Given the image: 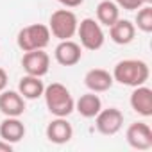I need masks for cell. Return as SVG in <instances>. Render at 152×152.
<instances>
[{
  "label": "cell",
  "instance_id": "6da1fadb",
  "mask_svg": "<svg viewBox=\"0 0 152 152\" xmlns=\"http://www.w3.org/2000/svg\"><path fill=\"white\" fill-rule=\"evenodd\" d=\"M113 81L120 83L122 86L136 88L148 81V64L141 59H122L113 68Z\"/></svg>",
  "mask_w": 152,
  "mask_h": 152
},
{
  "label": "cell",
  "instance_id": "7a4b0ae2",
  "mask_svg": "<svg viewBox=\"0 0 152 152\" xmlns=\"http://www.w3.org/2000/svg\"><path fill=\"white\" fill-rule=\"evenodd\" d=\"M43 99H45V106H47L48 113L54 116L66 118L75 111V100H73L70 90L61 83H52V84L45 86Z\"/></svg>",
  "mask_w": 152,
  "mask_h": 152
},
{
  "label": "cell",
  "instance_id": "3957f363",
  "mask_svg": "<svg viewBox=\"0 0 152 152\" xmlns=\"http://www.w3.org/2000/svg\"><path fill=\"white\" fill-rule=\"evenodd\" d=\"M50 31L48 25L43 23H32L18 31L16 34V45L22 52H31V50H41L47 48L50 43Z\"/></svg>",
  "mask_w": 152,
  "mask_h": 152
},
{
  "label": "cell",
  "instance_id": "277c9868",
  "mask_svg": "<svg viewBox=\"0 0 152 152\" xmlns=\"http://www.w3.org/2000/svg\"><path fill=\"white\" fill-rule=\"evenodd\" d=\"M77 25H79V20L75 16V13L66 9V7L54 11L50 15V18H48V31L59 41L72 39L75 34H77Z\"/></svg>",
  "mask_w": 152,
  "mask_h": 152
},
{
  "label": "cell",
  "instance_id": "5b68a950",
  "mask_svg": "<svg viewBox=\"0 0 152 152\" xmlns=\"http://www.w3.org/2000/svg\"><path fill=\"white\" fill-rule=\"evenodd\" d=\"M77 34L81 39V47L86 50H99L104 47L106 41V34L102 31V25L95 20V18H84L79 22L77 25Z\"/></svg>",
  "mask_w": 152,
  "mask_h": 152
},
{
  "label": "cell",
  "instance_id": "8992f818",
  "mask_svg": "<svg viewBox=\"0 0 152 152\" xmlns=\"http://www.w3.org/2000/svg\"><path fill=\"white\" fill-rule=\"evenodd\" d=\"M124 125V113L118 107L100 109L95 116V127L104 136H115Z\"/></svg>",
  "mask_w": 152,
  "mask_h": 152
},
{
  "label": "cell",
  "instance_id": "52a82bcc",
  "mask_svg": "<svg viewBox=\"0 0 152 152\" xmlns=\"http://www.w3.org/2000/svg\"><path fill=\"white\" fill-rule=\"evenodd\" d=\"M22 68L25 70L27 75L45 77L50 70V56L45 52V48L25 52L23 57H22Z\"/></svg>",
  "mask_w": 152,
  "mask_h": 152
},
{
  "label": "cell",
  "instance_id": "ba28073f",
  "mask_svg": "<svg viewBox=\"0 0 152 152\" xmlns=\"http://www.w3.org/2000/svg\"><path fill=\"white\" fill-rule=\"evenodd\" d=\"M125 140L136 150H148L152 148V129L145 122H134L127 127Z\"/></svg>",
  "mask_w": 152,
  "mask_h": 152
},
{
  "label": "cell",
  "instance_id": "9c48e42d",
  "mask_svg": "<svg viewBox=\"0 0 152 152\" xmlns=\"http://www.w3.org/2000/svg\"><path fill=\"white\" fill-rule=\"evenodd\" d=\"M54 57L61 66H75L83 59V47L72 39H63L57 43Z\"/></svg>",
  "mask_w": 152,
  "mask_h": 152
},
{
  "label": "cell",
  "instance_id": "30bf717a",
  "mask_svg": "<svg viewBox=\"0 0 152 152\" xmlns=\"http://www.w3.org/2000/svg\"><path fill=\"white\" fill-rule=\"evenodd\" d=\"M45 134H47V140L50 143H56V145H64L68 143L72 138H73V127L72 124L63 118V116H56L45 129Z\"/></svg>",
  "mask_w": 152,
  "mask_h": 152
},
{
  "label": "cell",
  "instance_id": "8fae6325",
  "mask_svg": "<svg viewBox=\"0 0 152 152\" xmlns=\"http://www.w3.org/2000/svg\"><path fill=\"white\" fill-rule=\"evenodd\" d=\"M129 104H131L132 111L138 113L140 116H145V118L152 116V90L145 84L132 88Z\"/></svg>",
  "mask_w": 152,
  "mask_h": 152
},
{
  "label": "cell",
  "instance_id": "7c38bea8",
  "mask_svg": "<svg viewBox=\"0 0 152 152\" xmlns=\"http://www.w3.org/2000/svg\"><path fill=\"white\" fill-rule=\"evenodd\" d=\"M0 113L4 116H22L25 113V99L18 93V90H4L0 91Z\"/></svg>",
  "mask_w": 152,
  "mask_h": 152
},
{
  "label": "cell",
  "instance_id": "4fadbf2b",
  "mask_svg": "<svg viewBox=\"0 0 152 152\" xmlns=\"http://www.w3.org/2000/svg\"><path fill=\"white\" fill-rule=\"evenodd\" d=\"M113 75L104 68H91L84 75V84L93 93H104L113 88Z\"/></svg>",
  "mask_w": 152,
  "mask_h": 152
},
{
  "label": "cell",
  "instance_id": "5bb4252c",
  "mask_svg": "<svg viewBox=\"0 0 152 152\" xmlns=\"http://www.w3.org/2000/svg\"><path fill=\"white\" fill-rule=\"evenodd\" d=\"M25 125L20 120V116H6L0 122V138L9 141V143H18L25 138Z\"/></svg>",
  "mask_w": 152,
  "mask_h": 152
},
{
  "label": "cell",
  "instance_id": "9a60e30c",
  "mask_svg": "<svg viewBox=\"0 0 152 152\" xmlns=\"http://www.w3.org/2000/svg\"><path fill=\"white\" fill-rule=\"evenodd\" d=\"M136 36V27L129 20L118 18L111 27H109V38L116 45H129Z\"/></svg>",
  "mask_w": 152,
  "mask_h": 152
},
{
  "label": "cell",
  "instance_id": "2e32d148",
  "mask_svg": "<svg viewBox=\"0 0 152 152\" xmlns=\"http://www.w3.org/2000/svg\"><path fill=\"white\" fill-rule=\"evenodd\" d=\"M45 91V84L41 81V77H34V75H23L18 83V93L25 99V100H36L39 97H43Z\"/></svg>",
  "mask_w": 152,
  "mask_h": 152
},
{
  "label": "cell",
  "instance_id": "e0dca14e",
  "mask_svg": "<svg viewBox=\"0 0 152 152\" xmlns=\"http://www.w3.org/2000/svg\"><path fill=\"white\" fill-rule=\"evenodd\" d=\"M100 109H102V100L93 91L84 93L79 97V100H75V111L83 118H95Z\"/></svg>",
  "mask_w": 152,
  "mask_h": 152
},
{
  "label": "cell",
  "instance_id": "ac0fdd59",
  "mask_svg": "<svg viewBox=\"0 0 152 152\" xmlns=\"http://www.w3.org/2000/svg\"><path fill=\"white\" fill-rule=\"evenodd\" d=\"M95 13H97V22L100 25H106V27H111L120 18V7L113 0H102V2H99Z\"/></svg>",
  "mask_w": 152,
  "mask_h": 152
},
{
  "label": "cell",
  "instance_id": "d6986e66",
  "mask_svg": "<svg viewBox=\"0 0 152 152\" xmlns=\"http://www.w3.org/2000/svg\"><path fill=\"white\" fill-rule=\"evenodd\" d=\"M134 27H138L141 32L148 34L152 32V6L150 4H143L134 18Z\"/></svg>",
  "mask_w": 152,
  "mask_h": 152
},
{
  "label": "cell",
  "instance_id": "ffe728a7",
  "mask_svg": "<svg viewBox=\"0 0 152 152\" xmlns=\"http://www.w3.org/2000/svg\"><path fill=\"white\" fill-rule=\"evenodd\" d=\"M113 2L120 7V9H125V11H134V9H140L143 4L140 0H113Z\"/></svg>",
  "mask_w": 152,
  "mask_h": 152
},
{
  "label": "cell",
  "instance_id": "44dd1931",
  "mask_svg": "<svg viewBox=\"0 0 152 152\" xmlns=\"http://www.w3.org/2000/svg\"><path fill=\"white\" fill-rule=\"evenodd\" d=\"M57 2H59L61 6L68 7V9H73V7H79V6H83V2H84V0H57Z\"/></svg>",
  "mask_w": 152,
  "mask_h": 152
},
{
  "label": "cell",
  "instance_id": "7402d4cb",
  "mask_svg": "<svg viewBox=\"0 0 152 152\" xmlns=\"http://www.w3.org/2000/svg\"><path fill=\"white\" fill-rule=\"evenodd\" d=\"M7 81H9L7 72H6L4 68H0V91H4V90L7 88Z\"/></svg>",
  "mask_w": 152,
  "mask_h": 152
},
{
  "label": "cell",
  "instance_id": "603a6c76",
  "mask_svg": "<svg viewBox=\"0 0 152 152\" xmlns=\"http://www.w3.org/2000/svg\"><path fill=\"white\" fill-rule=\"evenodd\" d=\"M0 152H13V143L0 138Z\"/></svg>",
  "mask_w": 152,
  "mask_h": 152
},
{
  "label": "cell",
  "instance_id": "cb8c5ba5",
  "mask_svg": "<svg viewBox=\"0 0 152 152\" xmlns=\"http://www.w3.org/2000/svg\"><path fill=\"white\" fill-rule=\"evenodd\" d=\"M141 4H152V0H140Z\"/></svg>",
  "mask_w": 152,
  "mask_h": 152
}]
</instances>
